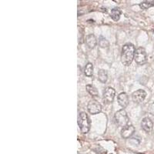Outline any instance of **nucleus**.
I'll list each match as a JSON object with an SVG mask.
<instances>
[{
	"mask_svg": "<svg viewBox=\"0 0 154 154\" xmlns=\"http://www.w3.org/2000/svg\"><path fill=\"white\" fill-rule=\"evenodd\" d=\"M116 91L113 88L107 87L103 92V98L105 101L107 102H112L113 101V99L115 97Z\"/></svg>",
	"mask_w": 154,
	"mask_h": 154,
	"instance_id": "6e6552de",
	"label": "nucleus"
},
{
	"mask_svg": "<svg viewBox=\"0 0 154 154\" xmlns=\"http://www.w3.org/2000/svg\"><path fill=\"white\" fill-rule=\"evenodd\" d=\"M149 113L151 115H153L154 116V102L153 103H152L149 107Z\"/></svg>",
	"mask_w": 154,
	"mask_h": 154,
	"instance_id": "a211bd4d",
	"label": "nucleus"
},
{
	"mask_svg": "<svg viewBox=\"0 0 154 154\" xmlns=\"http://www.w3.org/2000/svg\"><path fill=\"white\" fill-rule=\"evenodd\" d=\"M98 79L102 83H107V79H108L107 71H106L104 69H100V71L98 72Z\"/></svg>",
	"mask_w": 154,
	"mask_h": 154,
	"instance_id": "4468645a",
	"label": "nucleus"
},
{
	"mask_svg": "<svg viewBox=\"0 0 154 154\" xmlns=\"http://www.w3.org/2000/svg\"><path fill=\"white\" fill-rule=\"evenodd\" d=\"M134 133H135V127L131 124H128L126 126L123 127L121 130V136L124 139H128L131 137L134 134Z\"/></svg>",
	"mask_w": 154,
	"mask_h": 154,
	"instance_id": "0eeeda50",
	"label": "nucleus"
},
{
	"mask_svg": "<svg viewBox=\"0 0 154 154\" xmlns=\"http://www.w3.org/2000/svg\"><path fill=\"white\" fill-rule=\"evenodd\" d=\"M140 6L142 9H148L149 8L154 6L153 1H144L140 4Z\"/></svg>",
	"mask_w": 154,
	"mask_h": 154,
	"instance_id": "f3484780",
	"label": "nucleus"
},
{
	"mask_svg": "<svg viewBox=\"0 0 154 154\" xmlns=\"http://www.w3.org/2000/svg\"><path fill=\"white\" fill-rule=\"evenodd\" d=\"M135 46L132 43H126L123 45L121 53V62L123 65L129 66L135 56Z\"/></svg>",
	"mask_w": 154,
	"mask_h": 154,
	"instance_id": "f257e3e1",
	"label": "nucleus"
},
{
	"mask_svg": "<svg viewBox=\"0 0 154 154\" xmlns=\"http://www.w3.org/2000/svg\"><path fill=\"white\" fill-rule=\"evenodd\" d=\"M85 43L90 49H93L97 45V40L93 34H90L85 37Z\"/></svg>",
	"mask_w": 154,
	"mask_h": 154,
	"instance_id": "9b49d317",
	"label": "nucleus"
},
{
	"mask_svg": "<svg viewBox=\"0 0 154 154\" xmlns=\"http://www.w3.org/2000/svg\"><path fill=\"white\" fill-rule=\"evenodd\" d=\"M141 127L147 133H151L153 130V122L149 117H145L141 122Z\"/></svg>",
	"mask_w": 154,
	"mask_h": 154,
	"instance_id": "1a4fd4ad",
	"label": "nucleus"
},
{
	"mask_svg": "<svg viewBox=\"0 0 154 154\" xmlns=\"http://www.w3.org/2000/svg\"><path fill=\"white\" fill-rule=\"evenodd\" d=\"M121 13H122V11H121L120 9H119L117 7L113 8L110 12V16L114 21H118L120 18Z\"/></svg>",
	"mask_w": 154,
	"mask_h": 154,
	"instance_id": "f8f14e48",
	"label": "nucleus"
},
{
	"mask_svg": "<svg viewBox=\"0 0 154 154\" xmlns=\"http://www.w3.org/2000/svg\"><path fill=\"white\" fill-rule=\"evenodd\" d=\"M87 109L88 111L90 112V113L92 114V115H95V114L100 113V112H101V110H102V106L96 100H90L89 103H88Z\"/></svg>",
	"mask_w": 154,
	"mask_h": 154,
	"instance_id": "39448f33",
	"label": "nucleus"
},
{
	"mask_svg": "<svg viewBox=\"0 0 154 154\" xmlns=\"http://www.w3.org/2000/svg\"><path fill=\"white\" fill-rule=\"evenodd\" d=\"M147 96V92L143 90H138L132 94V100L136 103H141L144 101Z\"/></svg>",
	"mask_w": 154,
	"mask_h": 154,
	"instance_id": "423d86ee",
	"label": "nucleus"
},
{
	"mask_svg": "<svg viewBox=\"0 0 154 154\" xmlns=\"http://www.w3.org/2000/svg\"><path fill=\"white\" fill-rule=\"evenodd\" d=\"M84 73L86 76H92L93 75V66L91 62H88L84 69Z\"/></svg>",
	"mask_w": 154,
	"mask_h": 154,
	"instance_id": "2eb2a0df",
	"label": "nucleus"
},
{
	"mask_svg": "<svg viewBox=\"0 0 154 154\" xmlns=\"http://www.w3.org/2000/svg\"><path fill=\"white\" fill-rule=\"evenodd\" d=\"M78 125L83 133H87L90 129V119L84 112H81L78 115Z\"/></svg>",
	"mask_w": 154,
	"mask_h": 154,
	"instance_id": "f03ea898",
	"label": "nucleus"
},
{
	"mask_svg": "<svg viewBox=\"0 0 154 154\" xmlns=\"http://www.w3.org/2000/svg\"><path fill=\"white\" fill-rule=\"evenodd\" d=\"M87 92L90 93V95L92 96L93 98H98L99 97V92H98L97 89L92 85H87L85 87Z\"/></svg>",
	"mask_w": 154,
	"mask_h": 154,
	"instance_id": "ddd939ff",
	"label": "nucleus"
},
{
	"mask_svg": "<svg viewBox=\"0 0 154 154\" xmlns=\"http://www.w3.org/2000/svg\"><path fill=\"white\" fill-rule=\"evenodd\" d=\"M99 45L101 48H107L109 47V43L107 39L103 37L102 36H100L99 37Z\"/></svg>",
	"mask_w": 154,
	"mask_h": 154,
	"instance_id": "dca6fc26",
	"label": "nucleus"
},
{
	"mask_svg": "<svg viewBox=\"0 0 154 154\" xmlns=\"http://www.w3.org/2000/svg\"><path fill=\"white\" fill-rule=\"evenodd\" d=\"M115 120H116V123L118 124V126L124 127L126 125H128L130 119H129L128 115L126 113V112L123 109H122L116 113Z\"/></svg>",
	"mask_w": 154,
	"mask_h": 154,
	"instance_id": "7ed1b4c3",
	"label": "nucleus"
},
{
	"mask_svg": "<svg viewBox=\"0 0 154 154\" xmlns=\"http://www.w3.org/2000/svg\"><path fill=\"white\" fill-rule=\"evenodd\" d=\"M134 59L138 65H143L147 62V54L144 48L140 47L137 50H136Z\"/></svg>",
	"mask_w": 154,
	"mask_h": 154,
	"instance_id": "20e7f679",
	"label": "nucleus"
},
{
	"mask_svg": "<svg viewBox=\"0 0 154 154\" xmlns=\"http://www.w3.org/2000/svg\"><path fill=\"white\" fill-rule=\"evenodd\" d=\"M119 105L123 108H126L129 104V97L126 92H121L117 97Z\"/></svg>",
	"mask_w": 154,
	"mask_h": 154,
	"instance_id": "9d476101",
	"label": "nucleus"
}]
</instances>
